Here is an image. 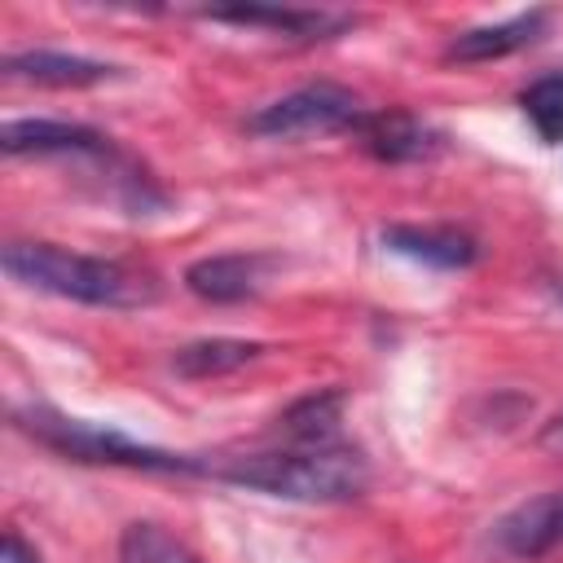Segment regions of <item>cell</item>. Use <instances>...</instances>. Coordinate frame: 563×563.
Masks as SVG:
<instances>
[{"mask_svg":"<svg viewBox=\"0 0 563 563\" xmlns=\"http://www.w3.org/2000/svg\"><path fill=\"white\" fill-rule=\"evenodd\" d=\"M207 475L282 501H352L369 488V462L352 444H295L277 453L207 462Z\"/></svg>","mask_w":563,"mask_h":563,"instance_id":"6da1fadb","label":"cell"},{"mask_svg":"<svg viewBox=\"0 0 563 563\" xmlns=\"http://www.w3.org/2000/svg\"><path fill=\"white\" fill-rule=\"evenodd\" d=\"M0 264L13 282L31 290H48V295L92 303V308H141L158 299V286L150 273L128 268L119 260L75 255L53 242H9Z\"/></svg>","mask_w":563,"mask_h":563,"instance_id":"7a4b0ae2","label":"cell"},{"mask_svg":"<svg viewBox=\"0 0 563 563\" xmlns=\"http://www.w3.org/2000/svg\"><path fill=\"white\" fill-rule=\"evenodd\" d=\"M13 422L40 440L44 449L70 457V462H92V466H128V471H154V475H207V462L189 457V453H172V449H154L141 440H128L114 427H97L84 418H66L57 409H18Z\"/></svg>","mask_w":563,"mask_h":563,"instance_id":"3957f363","label":"cell"},{"mask_svg":"<svg viewBox=\"0 0 563 563\" xmlns=\"http://www.w3.org/2000/svg\"><path fill=\"white\" fill-rule=\"evenodd\" d=\"M365 106L339 88V84H308L295 88L268 106H260L246 119V132L268 136V141H299V136H334V132H356L365 123Z\"/></svg>","mask_w":563,"mask_h":563,"instance_id":"277c9868","label":"cell"},{"mask_svg":"<svg viewBox=\"0 0 563 563\" xmlns=\"http://www.w3.org/2000/svg\"><path fill=\"white\" fill-rule=\"evenodd\" d=\"M493 541L510 559H545L563 545V488L519 501L493 523Z\"/></svg>","mask_w":563,"mask_h":563,"instance_id":"5b68a950","label":"cell"},{"mask_svg":"<svg viewBox=\"0 0 563 563\" xmlns=\"http://www.w3.org/2000/svg\"><path fill=\"white\" fill-rule=\"evenodd\" d=\"M365 154H374L378 163H431L435 154H444V132L431 128L427 119L409 114V110H378L365 114V123L356 128Z\"/></svg>","mask_w":563,"mask_h":563,"instance_id":"8992f818","label":"cell"},{"mask_svg":"<svg viewBox=\"0 0 563 563\" xmlns=\"http://www.w3.org/2000/svg\"><path fill=\"white\" fill-rule=\"evenodd\" d=\"M268 255H207V260H194L185 268V286L207 299V303H242V299H255L260 286H264V273H268Z\"/></svg>","mask_w":563,"mask_h":563,"instance_id":"52a82bcc","label":"cell"},{"mask_svg":"<svg viewBox=\"0 0 563 563\" xmlns=\"http://www.w3.org/2000/svg\"><path fill=\"white\" fill-rule=\"evenodd\" d=\"M383 246L413 260V264H431V268H471L479 260V246L471 233L449 229V224H387L383 229Z\"/></svg>","mask_w":563,"mask_h":563,"instance_id":"ba28073f","label":"cell"},{"mask_svg":"<svg viewBox=\"0 0 563 563\" xmlns=\"http://www.w3.org/2000/svg\"><path fill=\"white\" fill-rule=\"evenodd\" d=\"M4 154H110V141L97 128L66 119H13L0 128Z\"/></svg>","mask_w":563,"mask_h":563,"instance_id":"9c48e42d","label":"cell"},{"mask_svg":"<svg viewBox=\"0 0 563 563\" xmlns=\"http://www.w3.org/2000/svg\"><path fill=\"white\" fill-rule=\"evenodd\" d=\"M114 66L79 57V53H53V48H26L4 57V79L13 84H35V88H88L110 79Z\"/></svg>","mask_w":563,"mask_h":563,"instance_id":"30bf717a","label":"cell"},{"mask_svg":"<svg viewBox=\"0 0 563 563\" xmlns=\"http://www.w3.org/2000/svg\"><path fill=\"white\" fill-rule=\"evenodd\" d=\"M545 22H550L545 9H528V13H515V18H506V22L475 26V31L457 35L444 57H449V62H497V57H506V53H519V48L537 44L541 31H545Z\"/></svg>","mask_w":563,"mask_h":563,"instance_id":"8fae6325","label":"cell"},{"mask_svg":"<svg viewBox=\"0 0 563 563\" xmlns=\"http://www.w3.org/2000/svg\"><path fill=\"white\" fill-rule=\"evenodd\" d=\"M211 22H238V26H268L290 40H321L325 31L343 26V18L317 13V9H260V4H233V9H207Z\"/></svg>","mask_w":563,"mask_h":563,"instance_id":"7c38bea8","label":"cell"},{"mask_svg":"<svg viewBox=\"0 0 563 563\" xmlns=\"http://www.w3.org/2000/svg\"><path fill=\"white\" fill-rule=\"evenodd\" d=\"M264 347L255 339H198V343H185L176 356H172V369L180 378H220V374H233L242 369L246 361H255Z\"/></svg>","mask_w":563,"mask_h":563,"instance_id":"4fadbf2b","label":"cell"},{"mask_svg":"<svg viewBox=\"0 0 563 563\" xmlns=\"http://www.w3.org/2000/svg\"><path fill=\"white\" fill-rule=\"evenodd\" d=\"M339 418H343V391H312L303 400H295L277 427L290 444H334V431H339Z\"/></svg>","mask_w":563,"mask_h":563,"instance_id":"5bb4252c","label":"cell"},{"mask_svg":"<svg viewBox=\"0 0 563 563\" xmlns=\"http://www.w3.org/2000/svg\"><path fill=\"white\" fill-rule=\"evenodd\" d=\"M119 563H198V554L158 523H128L119 537Z\"/></svg>","mask_w":563,"mask_h":563,"instance_id":"9a60e30c","label":"cell"},{"mask_svg":"<svg viewBox=\"0 0 563 563\" xmlns=\"http://www.w3.org/2000/svg\"><path fill=\"white\" fill-rule=\"evenodd\" d=\"M519 106H523V114L532 119V128H537L541 141H550V145L563 141V70L532 79V84L523 88Z\"/></svg>","mask_w":563,"mask_h":563,"instance_id":"2e32d148","label":"cell"},{"mask_svg":"<svg viewBox=\"0 0 563 563\" xmlns=\"http://www.w3.org/2000/svg\"><path fill=\"white\" fill-rule=\"evenodd\" d=\"M537 449L541 453H554V457H563V413H554L541 431H537Z\"/></svg>","mask_w":563,"mask_h":563,"instance_id":"e0dca14e","label":"cell"},{"mask_svg":"<svg viewBox=\"0 0 563 563\" xmlns=\"http://www.w3.org/2000/svg\"><path fill=\"white\" fill-rule=\"evenodd\" d=\"M0 563H40V554L18 537V532H4V559Z\"/></svg>","mask_w":563,"mask_h":563,"instance_id":"ac0fdd59","label":"cell"}]
</instances>
